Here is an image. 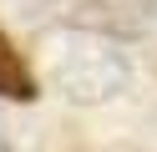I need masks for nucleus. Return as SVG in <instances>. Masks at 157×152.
<instances>
[{
	"label": "nucleus",
	"mask_w": 157,
	"mask_h": 152,
	"mask_svg": "<svg viewBox=\"0 0 157 152\" xmlns=\"http://www.w3.org/2000/svg\"><path fill=\"white\" fill-rule=\"evenodd\" d=\"M127 81H132V66L106 30L71 25L51 36V86L71 107H101V101L122 96Z\"/></svg>",
	"instance_id": "1"
},
{
	"label": "nucleus",
	"mask_w": 157,
	"mask_h": 152,
	"mask_svg": "<svg viewBox=\"0 0 157 152\" xmlns=\"http://www.w3.org/2000/svg\"><path fill=\"white\" fill-rule=\"evenodd\" d=\"M76 20L106 36H142L157 20V0H76Z\"/></svg>",
	"instance_id": "2"
},
{
	"label": "nucleus",
	"mask_w": 157,
	"mask_h": 152,
	"mask_svg": "<svg viewBox=\"0 0 157 152\" xmlns=\"http://www.w3.org/2000/svg\"><path fill=\"white\" fill-rule=\"evenodd\" d=\"M0 96H10V101H31V96H36L31 71H25L21 61L5 51V46H0Z\"/></svg>",
	"instance_id": "3"
},
{
	"label": "nucleus",
	"mask_w": 157,
	"mask_h": 152,
	"mask_svg": "<svg viewBox=\"0 0 157 152\" xmlns=\"http://www.w3.org/2000/svg\"><path fill=\"white\" fill-rule=\"evenodd\" d=\"M0 152H15V147H10V142H5V137H0Z\"/></svg>",
	"instance_id": "4"
}]
</instances>
